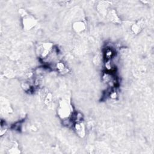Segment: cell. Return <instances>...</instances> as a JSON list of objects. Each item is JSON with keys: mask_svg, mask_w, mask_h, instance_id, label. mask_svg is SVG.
Returning <instances> with one entry per match:
<instances>
[{"mask_svg": "<svg viewBox=\"0 0 154 154\" xmlns=\"http://www.w3.org/2000/svg\"><path fill=\"white\" fill-rule=\"evenodd\" d=\"M72 108L69 102L66 100H63L60 102L59 108L58 110V115L63 119L67 118L69 116Z\"/></svg>", "mask_w": 154, "mask_h": 154, "instance_id": "1", "label": "cell"}, {"mask_svg": "<svg viewBox=\"0 0 154 154\" xmlns=\"http://www.w3.org/2000/svg\"><path fill=\"white\" fill-rule=\"evenodd\" d=\"M22 16H24L23 25H24V27L25 29L30 30L35 26V25L37 23V21L33 16H29V15L27 14Z\"/></svg>", "mask_w": 154, "mask_h": 154, "instance_id": "2", "label": "cell"}, {"mask_svg": "<svg viewBox=\"0 0 154 154\" xmlns=\"http://www.w3.org/2000/svg\"><path fill=\"white\" fill-rule=\"evenodd\" d=\"M75 128L76 133L79 136L83 137L85 135V126L81 120L76 122L75 125Z\"/></svg>", "mask_w": 154, "mask_h": 154, "instance_id": "3", "label": "cell"}, {"mask_svg": "<svg viewBox=\"0 0 154 154\" xmlns=\"http://www.w3.org/2000/svg\"><path fill=\"white\" fill-rule=\"evenodd\" d=\"M53 45L51 43H46L45 44H43L42 46V49H41V53H40L41 56L42 57H46L49 53L50 52V51L51 50V48H52Z\"/></svg>", "mask_w": 154, "mask_h": 154, "instance_id": "4", "label": "cell"}, {"mask_svg": "<svg viewBox=\"0 0 154 154\" xmlns=\"http://www.w3.org/2000/svg\"><path fill=\"white\" fill-rule=\"evenodd\" d=\"M73 29L76 32H81L85 29V25L82 22H77L73 24Z\"/></svg>", "mask_w": 154, "mask_h": 154, "instance_id": "5", "label": "cell"}, {"mask_svg": "<svg viewBox=\"0 0 154 154\" xmlns=\"http://www.w3.org/2000/svg\"><path fill=\"white\" fill-rule=\"evenodd\" d=\"M108 16H109V19H110V21L114 23H118V22H120V20L119 18L118 17V16L117 15L116 13L114 10H111L109 13L108 14Z\"/></svg>", "mask_w": 154, "mask_h": 154, "instance_id": "6", "label": "cell"}, {"mask_svg": "<svg viewBox=\"0 0 154 154\" xmlns=\"http://www.w3.org/2000/svg\"><path fill=\"white\" fill-rule=\"evenodd\" d=\"M141 29H142V24H141V22L139 21L138 23H137L136 24L133 25L132 30H133V31H134V33L137 34L140 31Z\"/></svg>", "mask_w": 154, "mask_h": 154, "instance_id": "7", "label": "cell"}, {"mask_svg": "<svg viewBox=\"0 0 154 154\" xmlns=\"http://www.w3.org/2000/svg\"><path fill=\"white\" fill-rule=\"evenodd\" d=\"M110 96H111V97L112 98H116V96H117V93H116V92H112Z\"/></svg>", "mask_w": 154, "mask_h": 154, "instance_id": "8", "label": "cell"}]
</instances>
